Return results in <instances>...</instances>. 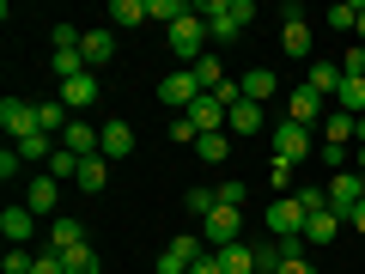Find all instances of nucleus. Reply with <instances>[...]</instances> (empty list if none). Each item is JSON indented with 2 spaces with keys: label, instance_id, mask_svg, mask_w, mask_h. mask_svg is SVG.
<instances>
[{
  "label": "nucleus",
  "instance_id": "obj_44",
  "mask_svg": "<svg viewBox=\"0 0 365 274\" xmlns=\"http://www.w3.org/2000/svg\"><path fill=\"white\" fill-rule=\"evenodd\" d=\"M31 274H67V262H61V250H49V256H37V268Z\"/></svg>",
  "mask_w": 365,
  "mask_h": 274
},
{
  "label": "nucleus",
  "instance_id": "obj_40",
  "mask_svg": "<svg viewBox=\"0 0 365 274\" xmlns=\"http://www.w3.org/2000/svg\"><path fill=\"white\" fill-rule=\"evenodd\" d=\"M329 25H335V31H353V25H359V6H347V0L329 6Z\"/></svg>",
  "mask_w": 365,
  "mask_h": 274
},
{
  "label": "nucleus",
  "instance_id": "obj_10",
  "mask_svg": "<svg viewBox=\"0 0 365 274\" xmlns=\"http://www.w3.org/2000/svg\"><path fill=\"white\" fill-rule=\"evenodd\" d=\"M182 116L195 122V134H225V116H232V110H225L220 98H213V91H201V98H195L189 110H182Z\"/></svg>",
  "mask_w": 365,
  "mask_h": 274
},
{
  "label": "nucleus",
  "instance_id": "obj_32",
  "mask_svg": "<svg viewBox=\"0 0 365 274\" xmlns=\"http://www.w3.org/2000/svg\"><path fill=\"white\" fill-rule=\"evenodd\" d=\"M189 73H195V79H201V91H213V86H220V79H225V61H220V55H213V49H207V55H201V61H195V67H189Z\"/></svg>",
  "mask_w": 365,
  "mask_h": 274
},
{
  "label": "nucleus",
  "instance_id": "obj_26",
  "mask_svg": "<svg viewBox=\"0 0 365 274\" xmlns=\"http://www.w3.org/2000/svg\"><path fill=\"white\" fill-rule=\"evenodd\" d=\"M73 183H79V189H86V196H98V189H104V183H110V158H104V153H91L86 165H79V177H73Z\"/></svg>",
  "mask_w": 365,
  "mask_h": 274
},
{
  "label": "nucleus",
  "instance_id": "obj_29",
  "mask_svg": "<svg viewBox=\"0 0 365 274\" xmlns=\"http://www.w3.org/2000/svg\"><path fill=\"white\" fill-rule=\"evenodd\" d=\"M335 110H347V116H365V79H347V73H341V91H335Z\"/></svg>",
  "mask_w": 365,
  "mask_h": 274
},
{
  "label": "nucleus",
  "instance_id": "obj_36",
  "mask_svg": "<svg viewBox=\"0 0 365 274\" xmlns=\"http://www.w3.org/2000/svg\"><path fill=\"white\" fill-rule=\"evenodd\" d=\"M0 268H6V274H31V268H37V256H31L25 244H6V262H0Z\"/></svg>",
  "mask_w": 365,
  "mask_h": 274
},
{
  "label": "nucleus",
  "instance_id": "obj_18",
  "mask_svg": "<svg viewBox=\"0 0 365 274\" xmlns=\"http://www.w3.org/2000/svg\"><path fill=\"white\" fill-rule=\"evenodd\" d=\"M304 86H311L317 98H335L341 91V61H311L304 67Z\"/></svg>",
  "mask_w": 365,
  "mask_h": 274
},
{
  "label": "nucleus",
  "instance_id": "obj_27",
  "mask_svg": "<svg viewBox=\"0 0 365 274\" xmlns=\"http://www.w3.org/2000/svg\"><path fill=\"white\" fill-rule=\"evenodd\" d=\"M195 13V6H189V0H146V19H158V25H182V19Z\"/></svg>",
  "mask_w": 365,
  "mask_h": 274
},
{
  "label": "nucleus",
  "instance_id": "obj_33",
  "mask_svg": "<svg viewBox=\"0 0 365 274\" xmlns=\"http://www.w3.org/2000/svg\"><path fill=\"white\" fill-rule=\"evenodd\" d=\"M79 165H86L79 153H67V146H55V158H49V177H55V183H67V177H79Z\"/></svg>",
  "mask_w": 365,
  "mask_h": 274
},
{
  "label": "nucleus",
  "instance_id": "obj_25",
  "mask_svg": "<svg viewBox=\"0 0 365 274\" xmlns=\"http://www.w3.org/2000/svg\"><path fill=\"white\" fill-rule=\"evenodd\" d=\"M67 122H73V110H67L61 98H49V104H37V128H43V134H55V141H61V134H67Z\"/></svg>",
  "mask_w": 365,
  "mask_h": 274
},
{
  "label": "nucleus",
  "instance_id": "obj_11",
  "mask_svg": "<svg viewBox=\"0 0 365 274\" xmlns=\"http://www.w3.org/2000/svg\"><path fill=\"white\" fill-rule=\"evenodd\" d=\"M323 116H329V98H317L311 86L287 91V122H299V128H311V122H323Z\"/></svg>",
  "mask_w": 365,
  "mask_h": 274
},
{
  "label": "nucleus",
  "instance_id": "obj_43",
  "mask_svg": "<svg viewBox=\"0 0 365 274\" xmlns=\"http://www.w3.org/2000/svg\"><path fill=\"white\" fill-rule=\"evenodd\" d=\"M19 171H25V158H19V146H6V153H0V177L13 183V177H19Z\"/></svg>",
  "mask_w": 365,
  "mask_h": 274
},
{
  "label": "nucleus",
  "instance_id": "obj_31",
  "mask_svg": "<svg viewBox=\"0 0 365 274\" xmlns=\"http://www.w3.org/2000/svg\"><path fill=\"white\" fill-rule=\"evenodd\" d=\"M195 153H201V165H225L232 158V134H201Z\"/></svg>",
  "mask_w": 365,
  "mask_h": 274
},
{
  "label": "nucleus",
  "instance_id": "obj_14",
  "mask_svg": "<svg viewBox=\"0 0 365 274\" xmlns=\"http://www.w3.org/2000/svg\"><path fill=\"white\" fill-rule=\"evenodd\" d=\"M61 104H67V110H91V104H98V73L61 79Z\"/></svg>",
  "mask_w": 365,
  "mask_h": 274
},
{
  "label": "nucleus",
  "instance_id": "obj_30",
  "mask_svg": "<svg viewBox=\"0 0 365 274\" xmlns=\"http://www.w3.org/2000/svg\"><path fill=\"white\" fill-rule=\"evenodd\" d=\"M61 262H67V274H104V256L91 244H79V250H61Z\"/></svg>",
  "mask_w": 365,
  "mask_h": 274
},
{
  "label": "nucleus",
  "instance_id": "obj_8",
  "mask_svg": "<svg viewBox=\"0 0 365 274\" xmlns=\"http://www.w3.org/2000/svg\"><path fill=\"white\" fill-rule=\"evenodd\" d=\"M359 201H365V177H353V171H335V177H329V213H341V220H347Z\"/></svg>",
  "mask_w": 365,
  "mask_h": 274
},
{
  "label": "nucleus",
  "instance_id": "obj_5",
  "mask_svg": "<svg viewBox=\"0 0 365 274\" xmlns=\"http://www.w3.org/2000/svg\"><path fill=\"white\" fill-rule=\"evenodd\" d=\"M207 250H225V244H244V213L237 208H213L207 213V232H201Z\"/></svg>",
  "mask_w": 365,
  "mask_h": 274
},
{
  "label": "nucleus",
  "instance_id": "obj_13",
  "mask_svg": "<svg viewBox=\"0 0 365 274\" xmlns=\"http://www.w3.org/2000/svg\"><path fill=\"white\" fill-rule=\"evenodd\" d=\"M98 153H104V158H128V153H134V128L110 116L104 128H98Z\"/></svg>",
  "mask_w": 365,
  "mask_h": 274
},
{
  "label": "nucleus",
  "instance_id": "obj_22",
  "mask_svg": "<svg viewBox=\"0 0 365 274\" xmlns=\"http://www.w3.org/2000/svg\"><path fill=\"white\" fill-rule=\"evenodd\" d=\"M274 91H280V79H274V67H250V73H244V98H250V104H268Z\"/></svg>",
  "mask_w": 365,
  "mask_h": 274
},
{
  "label": "nucleus",
  "instance_id": "obj_35",
  "mask_svg": "<svg viewBox=\"0 0 365 274\" xmlns=\"http://www.w3.org/2000/svg\"><path fill=\"white\" fill-rule=\"evenodd\" d=\"M73 73H91L86 55H79V49H55V79H73Z\"/></svg>",
  "mask_w": 365,
  "mask_h": 274
},
{
  "label": "nucleus",
  "instance_id": "obj_21",
  "mask_svg": "<svg viewBox=\"0 0 365 274\" xmlns=\"http://www.w3.org/2000/svg\"><path fill=\"white\" fill-rule=\"evenodd\" d=\"M86 244V225L73 220V213H55V225H49V250H79Z\"/></svg>",
  "mask_w": 365,
  "mask_h": 274
},
{
  "label": "nucleus",
  "instance_id": "obj_49",
  "mask_svg": "<svg viewBox=\"0 0 365 274\" xmlns=\"http://www.w3.org/2000/svg\"><path fill=\"white\" fill-rule=\"evenodd\" d=\"M256 274H274V268H256Z\"/></svg>",
  "mask_w": 365,
  "mask_h": 274
},
{
  "label": "nucleus",
  "instance_id": "obj_38",
  "mask_svg": "<svg viewBox=\"0 0 365 274\" xmlns=\"http://www.w3.org/2000/svg\"><path fill=\"white\" fill-rule=\"evenodd\" d=\"M213 189H220V208H244V196H250V189H244V183H237V177L213 183Z\"/></svg>",
  "mask_w": 365,
  "mask_h": 274
},
{
  "label": "nucleus",
  "instance_id": "obj_45",
  "mask_svg": "<svg viewBox=\"0 0 365 274\" xmlns=\"http://www.w3.org/2000/svg\"><path fill=\"white\" fill-rule=\"evenodd\" d=\"M274 189H280V196L292 189V158H274Z\"/></svg>",
  "mask_w": 365,
  "mask_h": 274
},
{
  "label": "nucleus",
  "instance_id": "obj_6",
  "mask_svg": "<svg viewBox=\"0 0 365 274\" xmlns=\"http://www.w3.org/2000/svg\"><path fill=\"white\" fill-rule=\"evenodd\" d=\"M195 98H201V79L189 73V67H177V73L158 79V104H165V110H189Z\"/></svg>",
  "mask_w": 365,
  "mask_h": 274
},
{
  "label": "nucleus",
  "instance_id": "obj_46",
  "mask_svg": "<svg viewBox=\"0 0 365 274\" xmlns=\"http://www.w3.org/2000/svg\"><path fill=\"white\" fill-rule=\"evenodd\" d=\"M189 274H225V268H220V256H213V250H207V256H201V262H195V268H189Z\"/></svg>",
  "mask_w": 365,
  "mask_h": 274
},
{
  "label": "nucleus",
  "instance_id": "obj_34",
  "mask_svg": "<svg viewBox=\"0 0 365 274\" xmlns=\"http://www.w3.org/2000/svg\"><path fill=\"white\" fill-rule=\"evenodd\" d=\"M110 25H146V0H116L110 6Z\"/></svg>",
  "mask_w": 365,
  "mask_h": 274
},
{
  "label": "nucleus",
  "instance_id": "obj_2",
  "mask_svg": "<svg viewBox=\"0 0 365 274\" xmlns=\"http://www.w3.org/2000/svg\"><path fill=\"white\" fill-rule=\"evenodd\" d=\"M165 43H170V55H177V61H189V67H195L201 55H207V19H201V13H189L182 25H170V31H165Z\"/></svg>",
  "mask_w": 365,
  "mask_h": 274
},
{
  "label": "nucleus",
  "instance_id": "obj_12",
  "mask_svg": "<svg viewBox=\"0 0 365 274\" xmlns=\"http://www.w3.org/2000/svg\"><path fill=\"white\" fill-rule=\"evenodd\" d=\"M25 208H31V213H55V208H61V183H55L49 171L25 183Z\"/></svg>",
  "mask_w": 365,
  "mask_h": 274
},
{
  "label": "nucleus",
  "instance_id": "obj_19",
  "mask_svg": "<svg viewBox=\"0 0 365 274\" xmlns=\"http://www.w3.org/2000/svg\"><path fill=\"white\" fill-rule=\"evenodd\" d=\"M280 43H287V55H311V25H304V13L299 6H287V31H280Z\"/></svg>",
  "mask_w": 365,
  "mask_h": 274
},
{
  "label": "nucleus",
  "instance_id": "obj_39",
  "mask_svg": "<svg viewBox=\"0 0 365 274\" xmlns=\"http://www.w3.org/2000/svg\"><path fill=\"white\" fill-rule=\"evenodd\" d=\"M341 73H347V79H365V43H353V49L341 55Z\"/></svg>",
  "mask_w": 365,
  "mask_h": 274
},
{
  "label": "nucleus",
  "instance_id": "obj_16",
  "mask_svg": "<svg viewBox=\"0 0 365 274\" xmlns=\"http://www.w3.org/2000/svg\"><path fill=\"white\" fill-rule=\"evenodd\" d=\"M341 225H347L341 213H311V220H304V244H311V250L335 244V238H341Z\"/></svg>",
  "mask_w": 365,
  "mask_h": 274
},
{
  "label": "nucleus",
  "instance_id": "obj_7",
  "mask_svg": "<svg viewBox=\"0 0 365 274\" xmlns=\"http://www.w3.org/2000/svg\"><path fill=\"white\" fill-rule=\"evenodd\" d=\"M311 128H299V122H274V158H292V165H304V158H311Z\"/></svg>",
  "mask_w": 365,
  "mask_h": 274
},
{
  "label": "nucleus",
  "instance_id": "obj_42",
  "mask_svg": "<svg viewBox=\"0 0 365 274\" xmlns=\"http://www.w3.org/2000/svg\"><path fill=\"white\" fill-rule=\"evenodd\" d=\"M304 213H329V183H323V189H311V183H304Z\"/></svg>",
  "mask_w": 365,
  "mask_h": 274
},
{
  "label": "nucleus",
  "instance_id": "obj_1",
  "mask_svg": "<svg viewBox=\"0 0 365 274\" xmlns=\"http://www.w3.org/2000/svg\"><path fill=\"white\" fill-rule=\"evenodd\" d=\"M195 13L207 19V37L213 43H232V37H244V31H250L256 6H250V0H207V6H195Z\"/></svg>",
  "mask_w": 365,
  "mask_h": 274
},
{
  "label": "nucleus",
  "instance_id": "obj_3",
  "mask_svg": "<svg viewBox=\"0 0 365 274\" xmlns=\"http://www.w3.org/2000/svg\"><path fill=\"white\" fill-rule=\"evenodd\" d=\"M262 220H268V232H274V238H304V220H311V213H304V201H299V196H274Z\"/></svg>",
  "mask_w": 365,
  "mask_h": 274
},
{
  "label": "nucleus",
  "instance_id": "obj_20",
  "mask_svg": "<svg viewBox=\"0 0 365 274\" xmlns=\"http://www.w3.org/2000/svg\"><path fill=\"white\" fill-rule=\"evenodd\" d=\"M79 55H86V67L98 73V67H110V55H116V37H110V31H86Z\"/></svg>",
  "mask_w": 365,
  "mask_h": 274
},
{
  "label": "nucleus",
  "instance_id": "obj_4",
  "mask_svg": "<svg viewBox=\"0 0 365 274\" xmlns=\"http://www.w3.org/2000/svg\"><path fill=\"white\" fill-rule=\"evenodd\" d=\"M201 256H207V244H201V238H189V232H177L165 250H158V274H189Z\"/></svg>",
  "mask_w": 365,
  "mask_h": 274
},
{
  "label": "nucleus",
  "instance_id": "obj_15",
  "mask_svg": "<svg viewBox=\"0 0 365 274\" xmlns=\"http://www.w3.org/2000/svg\"><path fill=\"white\" fill-rule=\"evenodd\" d=\"M31 232H37V213L31 208H6L0 213V238H6V244H31Z\"/></svg>",
  "mask_w": 365,
  "mask_h": 274
},
{
  "label": "nucleus",
  "instance_id": "obj_41",
  "mask_svg": "<svg viewBox=\"0 0 365 274\" xmlns=\"http://www.w3.org/2000/svg\"><path fill=\"white\" fill-rule=\"evenodd\" d=\"M170 141H177V146H195L201 134H195V122H189V116H170Z\"/></svg>",
  "mask_w": 365,
  "mask_h": 274
},
{
  "label": "nucleus",
  "instance_id": "obj_37",
  "mask_svg": "<svg viewBox=\"0 0 365 274\" xmlns=\"http://www.w3.org/2000/svg\"><path fill=\"white\" fill-rule=\"evenodd\" d=\"M182 201H189V213H201V220H207V213L220 208V189H189Z\"/></svg>",
  "mask_w": 365,
  "mask_h": 274
},
{
  "label": "nucleus",
  "instance_id": "obj_48",
  "mask_svg": "<svg viewBox=\"0 0 365 274\" xmlns=\"http://www.w3.org/2000/svg\"><path fill=\"white\" fill-rule=\"evenodd\" d=\"M359 177H365V141H359Z\"/></svg>",
  "mask_w": 365,
  "mask_h": 274
},
{
  "label": "nucleus",
  "instance_id": "obj_24",
  "mask_svg": "<svg viewBox=\"0 0 365 274\" xmlns=\"http://www.w3.org/2000/svg\"><path fill=\"white\" fill-rule=\"evenodd\" d=\"M213 256H220L225 274H256V244H225V250H213Z\"/></svg>",
  "mask_w": 365,
  "mask_h": 274
},
{
  "label": "nucleus",
  "instance_id": "obj_28",
  "mask_svg": "<svg viewBox=\"0 0 365 274\" xmlns=\"http://www.w3.org/2000/svg\"><path fill=\"white\" fill-rule=\"evenodd\" d=\"M262 128V104H232V116H225V134H256Z\"/></svg>",
  "mask_w": 365,
  "mask_h": 274
},
{
  "label": "nucleus",
  "instance_id": "obj_9",
  "mask_svg": "<svg viewBox=\"0 0 365 274\" xmlns=\"http://www.w3.org/2000/svg\"><path fill=\"white\" fill-rule=\"evenodd\" d=\"M0 128H6V141H25V134H37V104H25V98H6L0 104Z\"/></svg>",
  "mask_w": 365,
  "mask_h": 274
},
{
  "label": "nucleus",
  "instance_id": "obj_17",
  "mask_svg": "<svg viewBox=\"0 0 365 274\" xmlns=\"http://www.w3.org/2000/svg\"><path fill=\"white\" fill-rule=\"evenodd\" d=\"M347 141H359V116L329 110V116H323V146H347Z\"/></svg>",
  "mask_w": 365,
  "mask_h": 274
},
{
  "label": "nucleus",
  "instance_id": "obj_47",
  "mask_svg": "<svg viewBox=\"0 0 365 274\" xmlns=\"http://www.w3.org/2000/svg\"><path fill=\"white\" fill-rule=\"evenodd\" d=\"M353 37H359V43H365V0H359V25H353Z\"/></svg>",
  "mask_w": 365,
  "mask_h": 274
},
{
  "label": "nucleus",
  "instance_id": "obj_23",
  "mask_svg": "<svg viewBox=\"0 0 365 274\" xmlns=\"http://www.w3.org/2000/svg\"><path fill=\"white\" fill-rule=\"evenodd\" d=\"M61 146H67V153H79V158H91V153H98V128H91V122H67V134H61Z\"/></svg>",
  "mask_w": 365,
  "mask_h": 274
}]
</instances>
